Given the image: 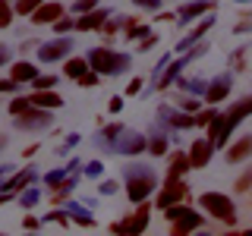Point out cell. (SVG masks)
<instances>
[{"instance_id": "cell-43", "label": "cell", "mask_w": 252, "mask_h": 236, "mask_svg": "<svg viewBox=\"0 0 252 236\" xmlns=\"http://www.w3.org/2000/svg\"><path fill=\"white\" fill-rule=\"evenodd\" d=\"M98 82H101V73H94V69H89V73L79 79V85H82V88H94Z\"/></svg>"}, {"instance_id": "cell-51", "label": "cell", "mask_w": 252, "mask_h": 236, "mask_svg": "<svg viewBox=\"0 0 252 236\" xmlns=\"http://www.w3.org/2000/svg\"><path fill=\"white\" fill-rule=\"evenodd\" d=\"M6 170H10V167H6V164H3V167H0V177H3V173H6Z\"/></svg>"}, {"instance_id": "cell-4", "label": "cell", "mask_w": 252, "mask_h": 236, "mask_svg": "<svg viewBox=\"0 0 252 236\" xmlns=\"http://www.w3.org/2000/svg\"><path fill=\"white\" fill-rule=\"evenodd\" d=\"M89 63H92L94 73H101V76H123L126 69L132 66V57L123 54V51H114V47L101 44V47H92L89 51Z\"/></svg>"}, {"instance_id": "cell-36", "label": "cell", "mask_w": 252, "mask_h": 236, "mask_svg": "<svg viewBox=\"0 0 252 236\" xmlns=\"http://www.w3.org/2000/svg\"><path fill=\"white\" fill-rule=\"evenodd\" d=\"M16 199H19V205H22V208H35L41 195H38L35 189H22V195H16Z\"/></svg>"}, {"instance_id": "cell-5", "label": "cell", "mask_w": 252, "mask_h": 236, "mask_svg": "<svg viewBox=\"0 0 252 236\" xmlns=\"http://www.w3.org/2000/svg\"><path fill=\"white\" fill-rule=\"evenodd\" d=\"M164 217H167V224H170L167 227L170 236H189V233H195V230L205 227V217L186 202H177V205H170V208H164Z\"/></svg>"}, {"instance_id": "cell-12", "label": "cell", "mask_w": 252, "mask_h": 236, "mask_svg": "<svg viewBox=\"0 0 252 236\" xmlns=\"http://www.w3.org/2000/svg\"><path fill=\"white\" fill-rule=\"evenodd\" d=\"M60 16H66V6H63L60 0H44V3L38 6V10L32 13L29 19L35 22V26H54V22H57Z\"/></svg>"}, {"instance_id": "cell-2", "label": "cell", "mask_w": 252, "mask_h": 236, "mask_svg": "<svg viewBox=\"0 0 252 236\" xmlns=\"http://www.w3.org/2000/svg\"><path fill=\"white\" fill-rule=\"evenodd\" d=\"M123 183H126V199L129 202H145L152 199V192L158 189V177L152 167L145 164H126L123 167Z\"/></svg>"}, {"instance_id": "cell-23", "label": "cell", "mask_w": 252, "mask_h": 236, "mask_svg": "<svg viewBox=\"0 0 252 236\" xmlns=\"http://www.w3.org/2000/svg\"><path fill=\"white\" fill-rule=\"evenodd\" d=\"M148 151H152V157H164L170 151V139H167V132H161V129H152L148 132Z\"/></svg>"}, {"instance_id": "cell-9", "label": "cell", "mask_w": 252, "mask_h": 236, "mask_svg": "<svg viewBox=\"0 0 252 236\" xmlns=\"http://www.w3.org/2000/svg\"><path fill=\"white\" fill-rule=\"evenodd\" d=\"M38 51V60L41 63H54V60H66L69 54H73V38H66V35H60V38H54V41H41L35 47Z\"/></svg>"}, {"instance_id": "cell-37", "label": "cell", "mask_w": 252, "mask_h": 236, "mask_svg": "<svg viewBox=\"0 0 252 236\" xmlns=\"http://www.w3.org/2000/svg\"><path fill=\"white\" fill-rule=\"evenodd\" d=\"M54 85H57V76H41V73H38V79H35V82H32V91H41V88H54Z\"/></svg>"}, {"instance_id": "cell-47", "label": "cell", "mask_w": 252, "mask_h": 236, "mask_svg": "<svg viewBox=\"0 0 252 236\" xmlns=\"http://www.w3.org/2000/svg\"><path fill=\"white\" fill-rule=\"evenodd\" d=\"M132 3H136L139 10H158V6H161V0H132Z\"/></svg>"}, {"instance_id": "cell-14", "label": "cell", "mask_w": 252, "mask_h": 236, "mask_svg": "<svg viewBox=\"0 0 252 236\" xmlns=\"http://www.w3.org/2000/svg\"><path fill=\"white\" fill-rule=\"evenodd\" d=\"M230 88H233V76L230 73H220L218 79H211V82H208V88H205L202 98L208 101V104H218V101H224L227 94H230Z\"/></svg>"}, {"instance_id": "cell-26", "label": "cell", "mask_w": 252, "mask_h": 236, "mask_svg": "<svg viewBox=\"0 0 252 236\" xmlns=\"http://www.w3.org/2000/svg\"><path fill=\"white\" fill-rule=\"evenodd\" d=\"M180 91H189V94H205V88H208V82H205L202 76H189V79H177Z\"/></svg>"}, {"instance_id": "cell-45", "label": "cell", "mask_w": 252, "mask_h": 236, "mask_svg": "<svg viewBox=\"0 0 252 236\" xmlns=\"http://www.w3.org/2000/svg\"><path fill=\"white\" fill-rule=\"evenodd\" d=\"M98 192L101 195H114L117 192V183H114V179H104V183H98Z\"/></svg>"}, {"instance_id": "cell-11", "label": "cell", "mask_w": 252, "mask_h": 236, "mask_svg": "<svg viewBox=\"0 0 252 236\" xmlns=\"http://www.w3.org/2000/svg\"><path fill=\"white\" fill-rule=\"evenodd\" d=\"M211 157H215V142L208 136L195 139L192 145H189V164H192V170H205L211 164Z\"/></svg>"}, {"instance_id": "cell-10", "label": "cell", "mask_w": 252, "mask_h": 236, "mask_svg": "<svg viewBox=\"0 0 252 236\" xmlns=\"http://www.w3.org/2000/svg\"><path fill=\"white\" fill-rule=\"evenodd\" d=\"M114 151H120V154H142V151H148V136H142V132L126 129V126H123V132L114 142Z\"/></svg>"}, {"instance_id": "cell-24", "label": "cell", "mask_w": 252, "mask_h": 236, "mask_svg": "<svg viewBox=\"0 0 252 236\" xmlns=\"http://www.w3.org/2000/svg\"><path fill=\"white\" fill-rule=\"evenodd\" d=\"M35 179H38V173L32 170V167H26V170H19V173H16V177H13V179H10V183H6L3 189H6V192H16V195H19L22 189H26V186H32Z\"/></svg>"}, {"instance_id": "cell-44", "label": "cell", "mask_w": 252, "mask_h": 236, "mask_svg": "<svg viewBox=\"0 0 252 236\" xmlns=\"http://www.w3.org/2000/svg\"><path fill=\"white\" fill-rule=\"evenodd\" d=\"M85 173L89 177H104V161H89L85 164Z\"/></svg>"}, {"instance_id": "cell-18", "label": "cell", "mask_w": 252, "mask_h": 236, "mask_svg": "<svg viewBox=\"0 0 252 236\" xmlns=\"http://www.w3.org/2000/svg\"><path fill=\"white\" fill-rule=\"evenodd\" d=\"M29 101H32L35 107H44V110H57V107H63V98H60V91H54V88L29 91Z\"/></svg>"}, {"instance_id": "cell-38", "label": "cell", "mask_w": 252, "mask_h": 236, "mask_svg": "<svg viewBox=\"0 0 252 236\" xmlns=\"http://www.w3.org/2000/svg\"><path fill=\"white\" fill-rule=\"evenodd\" d=\"M101 0H73V13L76 16H82V13H89V10H94Z\"/></svg>"}, {"instance_id": "cell-39", "label": "cell", "mask_w": 252, "mask_h": 236, "mask_svg": "<svg viewBox=\"0 0 252 236\" xmlns=\"http://www.w3.org/2000/svg\"><path fill=\"white\" fill-rule=\"evenodd\" d=\"M22 91V82H16V79H0V94H16Z\"/></svg>"}, {"instance_id": "cell-53", "label": "cell", "mask_w": 252, "mask_h": 236, "mask_svg": "<svg viewBox=\"0 0 252 236\" xmlns=\"http://www.w3.org/2000/svg\"><path fill=\"white\" fill-rule=\"evenodd\" d=\"M240 3H246V0H240Z\"/></svg>"}, {"instance_id": "cell-20", "label": "cell", "mask_w": 252, "mask_h": 236, "mask_svg": "<svg viewBox=\"0 0 252 236\" xmlns=\"http://www.w3.org/2000/svg\"><path fill=\"white\" fill-rule=\"evenodd\" d=\"M189 170V151H167V177H186Z\"/></svg>"}, {"instance_id": "cell-19", "label": "cell", "mask_w": 252, "mask_h": 236, "mask_svg": "<svg viewBox=\"0 0 252 236\" xmlns=\"http://www.w3.org/2000/svg\"><path fill=\"white\" fill-rule=\"evenodd\" d=\"M10 79H16V82H22V85H26V82L32 85V82L38 79V66H35L32 60L22 57V60H16L13 66H10Z\"/></svg>"}, {"instance_id": "cell-40", "label": "cell", "mask_w": 252, "mask_h": 236, "mask_svg": "<svg viewBox=\"0 0 252 236\" xmlns=\"http://www.w3.org/2000/svg\"><path fill=\"white\" fill-rule=\"evenodd\" d=\"M142 85H145V79H142V76H136V79H129V85H126V98H136V94L142 91Z\"/></svg>"}, {"instance_id": "cell-1", "label": "cell", "mask_w": 252, "mask_h": 236, "mask_svg": "<svg viewBox=\"0 0 252 236\" xmlns=\"http://www.w3.org/2000/svg\"><path fill=\"white\" fill-rule=\"evenodd\" d=\"M246 117H252V94L233 101L224 114H218L215 120L208 123V132H205V136L215 142V148H227V145H230V136L236 132V126L246 120Z\"/></svg>"}, {"instance_id": "cell-6", "label": "cell", "mask_w": 252, "mask_h": 236, "mask_svg": "<svg viewBox=\"0 0 252 236\" xmlns=\"http://www.w3.org/2000/svg\"><path fill=\"white\" fill-rule=\"evenodd\" d=\"M148 220H152V202H139V208L132 214H126L123 220L110 224V233H145L148 230Z\"/></svg>"}, {"instance_id": "cell-48", "label": "cell", "mask_w": 252, "mask_h": 236, "mask_svg": "<svg viewBox=\"0 0 252 236\" xmlns=\"http://www.w3.org/2000/svg\"><path fill=\"white\" fill-rule=\"evenodd\" d=\"M10 57H13V51L6 44H0V66H6V63H10Z\"/></svg>"}, {"instance_id": "cell-52", "label": "cell", "mask_w": 252, "mask_h": 236, "mask_svg": "<svg viewBox=\"0 0 252 236\" xmlns=\"http://www.w3.org/2000/svg\"><path fill=\"white\" fill-rule=\"evenodd\" d=\"M3 145H6V139H3V136H0V148H3Z\"/></svg>"}, {"instance_id": "cell-49", "label": "cell", "mask_w": 252, "mask_h": 236, "mask_svg": "<svg viewBox=\"0 0 252 236\" xmlns=\"http://www.w3.org/2000/svg\"><path fill=\"white\" fill-rule=\"evenodd\" d=\"M22 227H26V230H38V217L26 214V217H22Z\"/></svg>"}, {"instance_id": "cell-15", "label": "cell", "mask_w": 252, "mask_h": 236, "mask_svg": "<svg viewBox=\"0 0 252 236\" xmlns=\"http://www.w3.org/2000/svg\"><path fill=\"white\" fill-rule=\"evenodd\" d=\"M252 157V132H246V136H240L233 142V145L224 148V161L227 164H243Z\"/></svg>"}, {"instance_id": "cell-13", "label": "cell", "mask_w": 252, "mask_h": 236, "mask_svg": "<svg viewBox=\"0 0 252 236\" xmlns=\"http://www.w3.org/2000/svg\"><path fill=\"white\" fill-rule=\"evenodd\" d=\"M110 13L107 6H94V10L89 13H82V16H76V31H101V26L110 19Z\"/></svg>"}, {"instance_id": "cell-30", "label": "cell", "mask_w": 252, "mask_h": 236, "mask_svg": "<svg viewBox=\"0 0 252 236\" xmlns=\"http://www.w3.org/2000/svg\"><path fill=\"white\" fill-rule=\"evenodd\" d=\"M177 107L180 110H189V114H195V110H199V94H180V98H177Z\"/></svg>"}, {"instance_id": "cell-42", "label": "cell", "mask_w": 252, "mask_h": 236, "mask_svg": "<svg viewBox=\"0 0 252 236\" xmlns=\"http://www.w3.org/2000/svg\"><path fill=\"white\" fill-rule=\"evenodd\" d=\"M123 22H126V16H120V19H117V16H110V19L104 22V26H101V31H104V35H114V31L120 29Z\"/></svg>"}, {"instance_id": "cell-41", "label": "cell", "mask_w": 252, "mask_h": 236, "mask_svg": "<svg viewBox=\"0 0 252 236\" xmlns=\"http://www.w3.org/2000/svg\"><path fill=\"white\" fill-rule=\"evenodd\" d=\"M158 44V31H145V35L139 38V51H152Z\"/></svg>"}, {"instance_id": "cell-3", "label": "cell", "mask_w": 252, "mask_h": 236, "mask_svg": "<svg viewBox=\"0 0 252 236\" xmlns=\"http://www.w3.org/2000/svg\"><path fill=\"white\" fill-rule=\"evenodd\" d=\"M199 205H202V211L211 220H218V224H224V227H233L236 220H240V217H236V202L227 192L205 189V192H199Z\"/></svg>"}, {"instance_id": "cell-50", "label": "cell", "mask_w": 252, "mask_h": 236, "mask_svg": "<svg viewBox=\"0 0 252 236\" xmlns=\"http://www.w3.org/2000/svg\"><path fill=\"white\" fill-rule=\"evenodd\" d=\"M32 47H38V41H35V38H29V41H22V44H19V51H22V57H26V54L32 51Z\"/></svg>"}, {"instance_id": "cell-7", "label": "cell", "mask_w": 252, "mask_h": 236, "mask_svg": "<svg viewBox=\"0 0 252 236\" xmlns=\"http://www.w3.org/2000/svg\"><path fill=\"white\" fill-rule=\"evenodd\" d=\"M186 195H189V186L183 183V177H167L164 186H161V192L155 195V208L164 211V208H170V205H177V202H186Z\"/></svg>"}, {"instance_id": "cell-33", "label": "cell", "mask_w": 252, "mask_h": 236, "mask_svg": "<svg viewBox=\"0 0 252 236\" xmlns=\"http://www.w3.org/2000/svg\"><path fill=\"white\" fill-rule=\"evenodd\" d=\"M13 16H16V6H10L6 0H0V29H10Z\"/></svg>"}, {"instance_id": "cell-25", "label": "cell", "mask_w": 252, "mask_h": 236, "mask_svg": "<svg viewBox=\"0 0 252 236\" xmlns=\"http://www.w3.org/2000/svg\"><path fill=\"white\" fill-rule=\"evenodd\" d=\"M145 31H152V29H148L145 22L139 19V16H129V19L123 22V38H126V41H139Z\"/></svg>"}, {"instance_id": "cell-17", "label": "cell", "mask_w": 252, "mask_h": 236, "mask_svg": "<svg viewBox=\"0 0 252 236\" xmlns=\"http://www.w3.org/2000/svg\"><path fill=\"white\" fill-rule=\"evenodd\" d=\"M186 63H189V57H180L177 63H167V66L161 69V76L155 79V88H158V91H167L170 85L180 79V73H183V66H186Z\"/></svg>"}, {"instance_id": "cell-22", "label": "cell", "mask_w": 252, "mask_h": 236, "mask_svg": "<svg viewBox=\"0 0 252 236\" xmlns=\"http://www.w3.org/2000/svg\"><path fill=\"white\" fill-rule=\"evenodd\" d=\"M89 69H92L89 57H73V54H69V57L63 60V76H66V79H76V82L89 73Z\"/></svg>"}, {"instance_id": "cell-32", "label": "cell", "mask_w": 252, "mask_h": 236, "mask_svg": "<svg viewBox=\"0 0 252 236\" xmlns=\"http://www.w3.org/2000/svg\"><path fill=\"white\" fill-rule=\"evenodd\" d=\"M29 107H32L29 94H19V98H13V101H10V117H19V114H26Z\"/></svg>"}, {"instance_id": "cell-34", "label": "cell", "mask_w": 252, "mask_h": 236, "mask_svg": "<svg viewBox=\"0 0 252 236\" xmlns=\"http://www.w3.org/2000/svg\"><path fill=\"white\" fill-rule=\"evenodd\" d=\"M249 189H252V167H246L233 183V192H249Z\"/></svg>"}, {"instance_id": "cell-46", "label": "cell", "mask_w": 252, "mask_h": 236, "mask_svg": "<svg viewBox=\"0 0 252 236\" xmlns=\"http://www.w3.org/2000/svg\"><path fill=\"white\" fill-rule=\"evenodd\" d=\"M107 110H110V114H120V110H123V98H120V94H114V98L107 101Z\"/></svg>"}, {"instance_id": "cell-8", "label": "cell", "mask_w": 252, "mask_h": 236, "mask_svg": "<svg viewBox=\"0 0 252 236\" xmlns=\"http://www.w3.org/2000/svg\"><path fill=\"white\" fill-rule=\"evenodd\" d=\"M13 126H16V129H22V132H41V129H47V126H51V110L32 104L26 114L13 117Z\"/></svg>"}, {"instance_id": "cell-35", "label": "cell", "mask_w": 252, "mask_h": 236, "mask_svg": "<svg viewBox=\"0 0 252 236\" xmlns=\"http://www.w3.org/2000/svg\"><path fill=\"white\" fill-rule=\"evenodd\" d=\"M66 167H60V170H51V173H47V177H44V183H47V189H57L60 183H63V179H66Z\"/></svg>"}, {"instance_id": "cell-29", "label": "cell", "mask_w": 252, "mask_h": 236, "mask_svg": "<svg viewBox=\"0 0 252 236\" xmlns=\"http://www.w3.org/2000/svg\"><path fill=\"white\" fill-rule=\"evenodd\" d=\"M41 3H44V0H16L13 6H16V16H32Z\"/></svg>"}, {"instance_id": "cell-16", "label": "cell", "mask_w": 252, "mask_h": 236, "mask_svg": "<svg viewBox=\"0 0 252 236\" xmlns=\"http://www.w3.org/2000/svg\"><path fill=\"white\" fill-rule=\"evenodd\" d=\"M215 6H218V0H192V3H183L177 10V19L180 22H192V19H199L205 13H215Z\"/></svg>"}, {"instance_id": "cell-27", "label": "cell", "mask_w": 252, "mask_h": 236, "mask_svg": "<svg viewBox=\"0 0 252 236\" xmlns=\"http://www.w3.org/2000/svg\"><path fill=\"white\" fill-rule=\"evenodd\" d=\"M69 217H73V224H79V227H89V230L94 227V217H92L89 208H76L73 205V208H69Z\"/></svg>"}, {"instance_id": "cell-31", "label": "cell", "mask_w": 252, "mask_h": 236, "mask_svg": "<svg viewBox=\"0 0 252 236\" xmlns=\"http://www.w3.org/2000/svg\"><path fill=\"white\" fill-rule=\"evenodd\" d=\"M54 31H57V35H69V31H76V16H60V19L54 22Z\"/></svg>"}, {"instance_id": "cell-21", "label": "cell", "mask_w": 252, "mask_h": 236, "mask_svg": "<svg viewBox=\"0 0 252 236\" xmlns=\"http://www.w3.org/2000/svg\"><path fill=\"white\" fill-rule=\"evenodd\" d=\"M211 26H215V16H205L199 26H195V29H192V31H189V35L183 38V41L177 44V51H180V54H186L189 47H195V44H199V38H202V35H205V31H208Z\"/></svg>"}, {"instance_id": "cell-28", "label": "cell", "mask_w": 252, "mask_h": 236, "mask_svg": "<svg viewBox=\"0 0 252 236\" xmlns=\"http://www.w3.org/2000/svg\"><path fill=\"white\" fill-rule=\"evenodd\" d=\"M220 114V110H215V104H211V107H199V110H195V126H202V129H208V123L211 120H215V117Z\"/></svg>"}]
</instances>
